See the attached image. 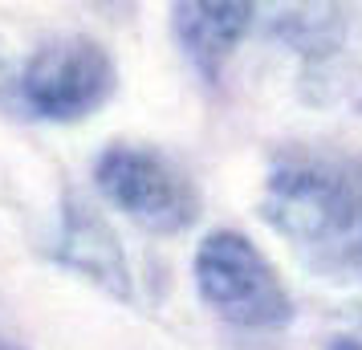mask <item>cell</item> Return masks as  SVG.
<instances>
[{
	"mask_svg": "<svg viewBox=\"0 0 362 350\" xmlns=\"http://www.w3.org/2000/svg\"><path fill=\"white\" fill-rule=\"evenodd\" d=\"M196 289L220 317L236 326H285L293 317L289 289L273 261L245 233L216 228L196 249Z\"/></svg>",
	"mask_w": 362,
	"mask_h": 350,
	"instance_id": "1",
	"label": "cell"
},
{
	"mask_svg": "<svg viewBox=\"0 0 362 350\" xmlns=\"http://www.w3.org/2000/svg\"><path fill=\"white\" fill-rule=\"evenodd\" d=\"M261 212L285 240L305 249H329L358 236L362 200L334 167L281 163L264 184Z\"/></svg>",
	"mask_w": 362,
	"mask_h": 350,
	"instance_id": "2",
	"label": "cell"
},
{
	"mask_svg": "<svg viewBox=\"0 0 362 350\" xmlns=\"http://www.w3.org/2000/svg\"><path fill=\"white\" fill-rule=\"evenodd\" d=\"M102 196L147 233H183L199 212L192 180L147 147H110L94 163Z\"/></svg>",
	"mask_w": 362,
	"mask_h": 350,
	"instance_id": "3",
	"label": "cell"
},
{
	"mask_svg": "<svg viewBox=\"0 0 362 350\" xmlns=\"http://www.w3.org/2000/svg\"><path fill=\"white\" fill-rule=\"evenodd\" d=\"M115 62L94 37H66L37 49L21 69V98L37 118L74 122L115 94Z\"/></svg>",
	"mask_w": 362,
	"mask_h": 350,
	"instance_id": "4",
	"label": "cell"
},
{
	"mask_svg": "<svg viewBox=\"0 0 362 350\" xmlns=\"http://www.w3.org/2000/svg\"><path fill=\"white\" fill-rule=\"evenodd\" d=\"M57 261L82 273L86 281L106 289L110 298L131 301V265L127 252L110 233V224L86 208V204H66V220H62V240H57Z\"/></svg>",
	"mask_w": 362,
	"mask_h": 350,
	"instance_id": "5",
	"label": "cell"
},
{
	"mask_svg": "<svg viewBox=\"0 0 362 350\" xmlns=\"http://www.w3.org/2000/svg\"><path fill=\"white\" fill-rule=\"evenodd\" d=\"M252 17L257 8L245 0H180L171 8L175 37L204 78H220V69L248 33Z\"/></svg>",
	"mask_w": 362,
	"mask_h": 350,
	"instance_id": "6",
	"label": "cell"
},
{
	"mask_svg": "<svg viewBox=\"0 0 362 350\" xmlns=\"http://www.w3.org/2000/svg\"><path fill=\"white\" fill-rule=\"evenodd\" d=\"M273 33L289 45V49H301L310 57H334L338 41H342V17L338 8H326V4H313V8H285L273 25Z\"/></svg>",
	"mask_w": 362,
	"mask_h": 350,
	"instance_id": "7",
	"label": "cell"
},
{
	"mask_svg": "<svg viewBox=\"0 0 362 350\" xmlns=\"http://www.w3.org/2000/svg\"><path fill=\"white\" fill-rule=\"evenodd\" d=\"M322 69L334 78V86H329V98H334V102H350V106L362 115V69L358 66H334L329 57L322 62Z\"/></svg>",
	"mask_w": 362,
	"mask_h": 350,
	"instance_id": "8",
	"label": "cell"
},
{
	"mask_svg": "<svg viewBox=\"0 0 362 350\" xmlns=\"http://www.w3.org/2000/svg\"><path fill=\"white\" fill-rule=\"evenodd\" d=\"M0 350H25V346H17L13 338H4V334H0Z\"/></svg>",
	"mask_w": 362,
	"mask_h": 350,
	"instance_id": "9",
	"label": "cell"
},
{
	"mask_svg": "<svg viewBox=\"0 0 362 350\" xmlns=\"http://www.w3.org/2000/svg\"><path fill=\"white\" fill-rule=\"evenodd\" d=\"M354 252H358V261H362V216H358V236H354Z\"/></svg>",
	"mask_w": 362,
	"mask_h": 350,
	"instance_id": "10",
	"label": "cell"
}]
</instances>
